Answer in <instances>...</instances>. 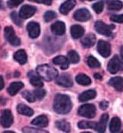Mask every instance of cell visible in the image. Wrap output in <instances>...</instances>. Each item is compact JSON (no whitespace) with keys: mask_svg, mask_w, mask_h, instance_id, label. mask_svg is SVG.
Listing matches in <instances>:
<instances>
[{"mask_svg":"<svg viewBox=\"0 0 123 133\" xmlns=\"http://www.w3.org/2000/svg\"><path fill=\"white\" fill-rule=\"evenodd\" d=\"M72 108V103L68 95L56 94L54 102V110L58 114H67Z\"/></svg>","mask_w":123,"mask_h":133,"instance_id":"cell-1","label":"cell"},{"mask_svg":"<svg viewBox=\"0 0 123 133\" xmlns=\"http://www.w3.org/2000/svg\"><path fill=\"white\" fill-rule=\"evenodd\" d=\"M87 64L88 66L91 68H98L101 66L100 62L97 60L96 57H92V56H90L87 58Z\"/></svg>","mask_w":123,"mask_h":133,"instance_id":"cell-29","label":"cell"},{"mask_svg":"<svg viewBox=\"0 0 123 133\" xmlns=\"http://www.w3.org/2000/svg\"><path fill=\"white\" fill-rule=\"evenodd\" d=\"M96 96V92L94 89L87 90L86 92H83L79 96V100L80 102H86V101L90 100L92 99H95Z\"/></svg>","mask_w":123,"mask_h":133,"instance_id":"cell-19","label":"cell"},{"mask_svg":"<svg viewBox=\"0 0 123 133\" xmlns=\"http://www.w3.org/2000/svg\"><path fill=\"white\" fill-rule=\"evenodd\" d=\"M30 1H34L39 3H43V4H45V5H50L53 2V0H30Z\"/></svg>","mask_w":123,"mask_h":133,"instance_id":"cell-40","label":"cell"},{"mask_svg":"<svg viewBox=\"0 0 123 133\" xmlns=\"http://www.w3.org/2000/svg\"><path fill=\"white\" fill-rule=\"evenodd\" d=\"M107 121H108V115L103 114L101 115L99 123H96L95 130H96L97 132H104L105 131V128H106Z\"/></svg>","mask_w":123,"mask_h":133,"instance_id":"cell-18","label":"cell"},{"mask_svg":"<svg viewBox=\"0 0 123 133\" xmlns=\"http://www.w3.org/2000/svg\"><path fill=\"white\" fill-rule=\"evenodd\" d=\"M31 123L39 127H47L49 124V120L45 115H40V116L34 118V120L31 121Z\"/></svg>","mask_w":123,"mask_h":133,"instance_id":"cell-20","label":"cell"},{"mask_svg":"<svg viewBox=\"0 0 123 133\" xmlns=\"http://www.w3.org/2000/svg\"><path fill=\"white\" fill-rule=\"evenodd\" d=\"M109 84L111 86L114 87L116 90L119 92L123 91V78L121 77H115L109 80Z\"/></svg>","mask_w":123,"mask_h":133,"instance_id":"cell-15","label":"cell"},{"mask_svg":"<svg viewBox=\"0 0 123 133\" xmlns=\"http://www.w3.org/2000/svg\"><path fill=\"white\" fill-rule=\"evenodd\" d=\"M94 77H95V78H96V79H101V78H102V77H101V75L99 74V73H96V74L94 75Z\"/></svg>","mask_w":123,"mask_h":133,"instance_id":"cell-43","label":"cell"},{"mask_svg":"<svg viewBox=\"0 0 123 133\" xmlns=\"http://www.w3.org/2000/svg\"><path fill=\"white\" fill-rule=\"evenodd\" d=\"M81 1H85V0H81ZM88 1H92V0H88Z\"/></svg>","mask_w":123,"mask_h":133,"instance_id":"cell-45","label":"cell"},{"mask_svg":"<svg viewBox=\"0 0 123 133\" xmlns=\"http://www.w3.org/2000/svg\"><path fill=\"white\" fill-rule=\"evenodd\" d=\"M96 43V36L93 34H89L84 38V39L81 41V44L83 45L84 47L86 48H90L92 45H95Z\"/></svg>","mask_w":123,"mask_h":133,"instance_id":"cell-23","label":"cell"},{"mask_svg":"<svg viewBox=\"0 0 123 133\" xmlns=\"http://www.w3.org/2000/svg\"><path fill=\"white\" fill-rule=\"evenodd\" d=\"M108 106H109V103L107 102V101H101V104H100V107L102 110H106L108 108Z\"/></svg>","mask_w":123,"mask_h":133,"instance_id":"cell-41","label":"cell"},{"mask_svg":"<svg viewBox=\"0 0 123 133\" xmlns=\"http://www.w3.org/2000/svg\"><path fill=\"white\" fill-rule=\"evenodd\" d=\"M122 68H123L122 62L117 55L112 57V59L109 62L107 66V70L109 71V72L112 73V74H115V73L118 72L119 71H121Z\"/></svg>","mask_w":123,"mask_h":133,"instance_id":"cell-3","label":"cell"},{"mask_svg":"<svg viewBox=\"0 0 123 133\" xmlns=\"http://www.w3.org/2000/svg\"><path fill=\"white\" fill-rule=\"evenodd\" d=\"M92 8L94 9V11L97 13V14H100L102 12V10L104 9V3L102 1H100V2H97L96 3H94Z\"/></svg>","mask_w":123,"mask_h":133,"instance_id":"cell-35","label":"cell"},{"mask_svg":"<svg viewBox=\"0 0 123 133\" xmlns=\"http://www.w3.org/2000/svg\"><path fill=\"white\" fill-rule=\"evenodd\" d=\"M111 21H114L116 23H123V14L122 15H113L111 16Z\"/></svg>","mask_w":123,"mask_h":133,"instance_id":"cell-38","label":"cell"},{"mask_svg":"<svg viewBox=\"0 0 123 133\" xmlns=\"http://www.w3.org/2000/svg\"><path fill=\"white\" fill-rule=\"evenodd\" d=\"M56 83L58 85H60L62 87H71L73 85L72 78L70 74H65L63 73L61 75H58L56 78Z\"/></svg>","mask_w":123,"mask_h":133,"instance_id":"cell-12","label":"cell"},{"mask_svg":"<svg viewBox=\"0 0 123 133\" xmlns=\"http://www.w3.org/2000/svg\"><path fill=\"white\" fill-rule=\"evenodd\" d=\"M24 0H9V7H16L19 6L20 3H23Z\"/></svg>","mask_w":123,"mask_h":133,"instance_id":"cell-39","label":"cell"},{"mask_svg":"<svg viewBox=\"0 0 123 133\" xmlns=\"http://www.w3.org/2000/svg\"><path fill=\"white\" fill-rule=\"evenodd\" d=\"M30 83L32 84L33 86L34 87H37V88H40V87H42L44 85L43 82H42V80L39 78L38 76H32V78H30Z\"/></svg>","mask_w":123,"mask_h":133,"instance_id":"cell-32","label":"cell"},{"mask_svg":"<svg viewBox=\"0 0 123 133\" xmlns=\"http://www.w3.org/2000/svg\"><path fill=\"white\" fill-rule=\"evenodd\" d=\"M23 87H24L23 83H21V82H13L9 85V89H8V92H9V94H10V95L14 96L17 93L19 92V90L21 89H23Z\"/></svg>","mask_w":123,"mask_h":133,"instance_id":"cell-21","label":"cell"},{"mask_svg":"<svg viewBox=\"0 0 123 133\" xmlns=\"http://www.w3.org/2000/svg\"><path fill=\"white\" fill-rule=\"evenodd\" d=\"M4 36L7 39L9 42L14 45V46H18L20 45V40L19 37L16 36L14 30L12 27H6L4 29Z\"/></svg>","mask_w":123,"mask_h":133,"instance_id":"cell-5","label":"cell"},{"mask_svg":"<svg viewBox=\"0 0 123 133\" xmlns=\"http://www.w3.org/2000/svg\"><path fill=\"white\" fill-rule=\"evenodd\" d=\"M27 30L28 32H29V37L33 38V39L37 38L40 34V27L37 22H29L27 25Z\"/></svg>","mask_w":123,"mask_h":133,"instance_id":"cell-11","label":"cell"},{"mask_svg":"<svg viewBox=\"0 0 123 133\" xmlns=\"http://www.w3.org/2000/svg\"><path fill=\"white\" fill-rule=\"evenodd\" d=\"M68 57H69V61L73 64H76L78 63L80 61V57L78 53L75 51H70L68 53Z\"/></svg>","mask_w":123,"mask_h":133,"instance_id":"cell-31","label":"cell"},{"mask_svg":"<svg viewBox=\"0 0 123 133\" xmlns=\"http://www.w3.org/2000/svg\"><path fill=\"white\" fill-rule=\"evenodd\" d=\"M13 57H14L15 61H17L21 65L25 64L28 60L27 54H26L25 51H24V50H19L18 51H16Z\"/></svg>","mask_w":123,"mask_h":133,"instance_id":"cell-22","label":"cell"},{"mask_svg":"<svg viewBox=\"0 0 123 133\" xmlns=\"http://www.w3.org/2000/svg\"><path fill=\"white\" fill-rule=\"evenodd\" d=\"M55 125L57 127L59 130H61L65 132H69L70 129V125L69 124V122L65 121H59L55 122Z\"/></svg>","mask_w":123,"mask_h":133,"instance_id":"cell-28","label":"cell"},{"mask_svg":"<svg viewBox=\"0 0 123 133\" xmlns=\"http://www.w3.org/2000/svg\"><path fill=\"white\" fill-rule=\"evenodd\" d=\"M34 94L35 98H37L38 99H44V97L45 96L46 92H45V90L44 89H40V88H38L34 90Z\"/></svg>","mask_w":123,"mask_h":133,"instance_id":"cell-33","label":"cell"},{"mask_svg":"<svg viewBox=\"0 0 123 133\" xmlns=\"http://www.w3.org/2000/svg\"><path fill=\"white\" fill-rule=\"evenodd\" d=\"M96 125V122H92V121H80L78 123V127L80 129H87V128H93L95 129Z\"/></svg>","mask_w":123,"mask_h":133,"instance_id":"cell-30","label":"cell"},{"mask_svg":"<svg viewBox=\"0 0 123 133\" xmlns=\"http://www.w3.org/2000/svg\"><path fill=\"white\" fill-rule=\"evenodd\" d=\"M75 80L79 84L82 86H88L91 83V79L87 75L83 74V73H80V74L77 75Z\"/></svg>","mask_w":123,"mask_h":133,"instance_id":"cell-26","label":"cell"},{"mask_svg":"<svg viewBox=\"0 0 123 133\" xmlns=\"http://www.w3.org/2000/svg\"><path fill=\"white\" fill-rule=\"evenodd\" d=\"M4 87V82H3V78L2 76H0V90H2Z\"/></svg>","mask_w":123,"mask_h":133,"instance_id":"cell-42","label":"cell"},{"mask_svg":"<svg viewBox=\"0 0 123 133\" xmlns=\"http://www.w3.org/2000/svg\"><path fill=\"white\" fill-rule=\"evenodd\" d=\"M95 29L98 33L103 36H111V30L114 29V25H107L102 21H96L95 24Z\"/></svg>","mask_w":123,"mask_h":133,"instance_id":"cell-6","label":"cell"},{"mask_svg":"<svg viewBox=\"0 0 123 133\" xmlns=\"http://www.w3.org/2000/svg\"><path fill=\"white\" fill-rule=\"evenodd\" d=\"M78 114L86 118H93L96 115V107L91 104H86L79 108Z\"/></svg>","mask_w":123,"mask_h":133,"instance_id":"cell-4","label":"cell"},{"mask_svg":"<svg viewBox=\"0 0 123 133\" xmlns=\"http://www.w3.org/2000/svg\"><path fill=\"white\" fill-rule=\"evenodd\" d=\"M97 51L103 57H108L111 55V45L107 41L101 40L97 45Z\"/></svg>","mask_w":123,"mask_h":133,"instance_id":"cell-7","label":"cell"},{"mask_svg":"<svg viewBox=\"0 0 123 133\" xmlns=\"http://www.w3.org/2000/svg\"><path fill=\"white\" fill-rule=\"evenodd\" d=\"M74 18L78 21L85 22L91 18V15L87 9H80L76 10L75 13L74 14Z\"/></svg>","mask_w":123,"mask_h":133,"instance_id":"cell-8","label":"cell"},{"mask_svg":"<svg viewBox=\"0 0 123 133\" xmlns=\"http://www.w3.org/2000/svg\"><path fill=\"white\" fill-rule=\"evenodd\" d=\"M11 19L13 20V22H14L17 25H19V26L22 25V21H21V19H20V16L19 15H17L16 12H13L11 14Z\"/></svg>","mask_w":123,"mask_h":133,"instance_id":"cell-37","label":"cell"},{"mask_svg":"<svg viewBox=\"0 0 123 133\" xmlns=\"http://www.w3.org/2000/svg\"><path fill=\"white\" fill-rule=\"evenodd\" d=\"M51 30L56 36H63L65 33V24L62 21H57L52 24Z\"/></svg>","mask_w":123,"mask_h":133,"instance_id":"cell-13","label":"cell"},{"mask_svg":"<svg viewBox=\"0 0 123 133\" xmlns=\"http://www.w3.org/2000/svg\"><path fill=\"white\" fill-rule=\"evenodd\" d=\"M13 122V117L9 110H5L3 111L1 115V124L3 127L8 128L12 125Z\"/></svg>","mask_w":123,"mask_h":133,"instance_id":"cell-9","label":"cell"},{"mask_svg":"<svg viewBox=\"0 0 123 133\" xmlns=\"http://www.w3.org/2000/svg\"><path fill=\"white\" fill-rule=\"evenodd\" d=\"M23 97L26 100L29 101V102H30V103L34 102L35 99H36V98H35L34 94L33 93L29 92V91H24V92L23 93Z\"/></svg>","mask_w":123,"mask_h":133,"instance_id":"cell-34","label":"cell"},{"mask_svg":"<svg viewBox=\"0 0 123 133\" xmlns=\"http://www.w3.org/2000/svg\"><path fill=\"white\" fill-rule=\"evenodd\" d=\"M106 5L110 10H121L123 7V3L120 0H106Z\"/></svg>","mask_w":123,"mask_h":133,"instance_id":"cell-24","label":"cell"},{"mask_svg":"<svg viewBox=\"0 0 123 133\" xmlns=\"http://www.w3.org/2000/svg\"><path fill=\"white\" fill-rule=\"evenodd\" d=\"M76 4L75 0H66L65 3H63L60 8H59V12L63 15H67V14L71 10Z\"/></svg>","mask_w":123,"mask_h":133,"instance_id":"cell-14","label":"cell"},{"mask_svg":"<svg viewBox=\"0 0 123 133\" xmlns=\"http://www.w3.org/2000/svg\"><path fill=\"white\" fill-rule=\"evenodd\" d=\"M35 12H36V8L30 5H24L21 8L19 15L22 19H29L32 17Z\"/></svg>","mask_w":123,"mask_h":133,"instance_id":"cell-10","label":"cell"},{"mask_svg":"<svg viewBox=\"0 0 123 133\" xmlns=\"http://www.w3.org/2000/svg\"><path fill=\"white\" fill-rule=\"evenodd\" d=\"M17 110L19 114L26 115V116H31L34 114V110L30 107L22 104H20L17 106Z\"/></svg>","mask_w":123,"mask_h":133,"instance_id":"cell-25","label":"cell"},{"mask_svg":"<svg viewBox=\"0 0 123 133\" xmlns=\"http://www.w3.org/2000/svg\"><path fill=\"white\" fill-rule=\"evenodd\" d=\"M0 3H1V2H0Z\"/></svg>","mask_w":123,"mask_h":133,"instance_id":"cell-46","label":"cell"},{"mask_svg":"<svg viewBox=\"0 0 123 133\" xmlns=\"http://www.w3.org/2000/svg\"><path fill=\"white\" fill-rule=\"evenodd\" d=\"M56 14L54 11H47L44 14V19L45 20V22H50L52 19H54L55 18H56Z\"/></svg>","mask_w":123,"mask_h":133,"instance_id":"cell-36","label":"cell"},{"mask_svg":"<svg viewBox=\"0 0 123 133\" xmlns=\"http://www.w3.org/2000/svg\"><path fill=\"white\" fill-rule=\"evenodd\" d=\"M84 33H85L84 28L79 25V24H75V25L71 26V28H70V35H71L72 38H74V39L80 38L84 35Z\"/></svg>","mask_w":123,"mask_h":133,"instance_id":"cell-16","label":"cell"},{"mask_svg":"<svg viewBox=\"0 0 123 133\" xmlns=\"http://www.w3.org/2000/svg\"><path fill=\"white\" fill-rule=\"evenodd\" d=\"M38 75L45 81H51L57 78L59 75L58 71L50 65H40L37 68Z\"/></svg>","mask_w":123,"mask_h":133,"instance_id":"cell-2","label":"cell"},{"mask_svg":"<svg viewBox=\"0 0 123 133\" xmlns=\"http://www.w3.org/2000/svg\"><path fill=\"white\" fill-rule=\"evenodd\" d=\"M53 62L54 64L59 66L63 70H65L69 68V61L64 56H58V57H55L53 59Z\"/></svg>","mask_w":123,"mask_h":133,"instance_id":"cell-17","label":"cell"},{"mask_svg":"<svg viewBox=\"0 0 123 133\" xmlns=\"http://www.w3.org/2000/svg\"><path fill=\"white\" fill-rule=\"evenodd\" d=\"M121 58H122V61H123V47L121 49Z\"/></svg>","mask_w":123,"mask_h":133,"instance_id":"cell-44","label":"cell"},{"mask_svg":"<svg viewBox=\"0 0 123 133\" xmlns=\"http://www.w3.org/2000/svg\"><path fill=\"white\" fill-rule=\"evenodd\" d=\"M121 127V123L120 119L117 117H114L110 123V131L111 132H117L120 131Z\"/></svg>","mask_w":123,"mask_h":133,"instance_id":"cell-27","label":"cell"}]
</instances>
